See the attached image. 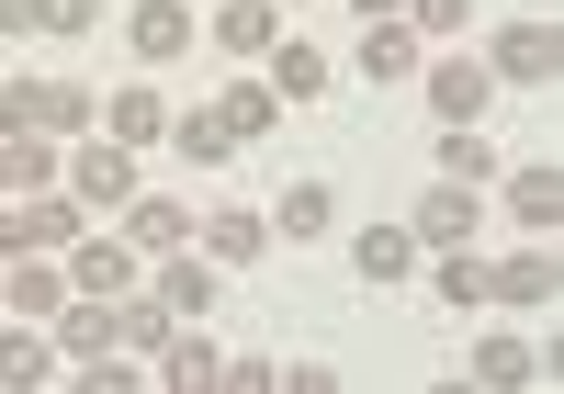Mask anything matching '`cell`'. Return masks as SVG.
I'll return each instance as SVG.
<instances>
[{"label": "cell", "mask_w": 564, "mask_h": 394, "mask_svg": "<svg viewBox=\"0 0 564 394\" xmlns=\"http://www.w3.org/2000/svg\"><path fill=\"white\" fill-rule=\"evenodd\" d=\"M350 12H361V23H395V12H406V0H350Z\"/></svg>", "instance_id": "obj_33"}, {"label": "cell", "mask_w": 564, "mask_h": 394, "mask_svg": "<svg viewBox=\"0 0 564 394\" xmlns=\"http://www.w3.org/2000/svg\"><path fill=\"white\" fill-rule=\"evenodd\" d=\"M181 237H193V215H181L170 191H135V204H124V249L135 260H181Z\"/></svg>", "instance_id": "obj_4"}, {"label": "cell", "mask_w": 564, "mask_h": 394, "mask_svg": "<svg viewBox=\"0 0 564 394\" xmlns=\"http://www.w3.org/2000/svg\"><path fill=\"white\" fill-rule=\"evenodd\" d=\"M124 45H135V57H181V45H193V12H181V0H135V23H124Z\"/></svg>", "instance_id": "obj_7"}, {"label": "cell", "mask_w": 564, "mask_h": 394, "mask_svg": "<svg viewBox=\"0 0 564 394\" xmlns=\"http://www.w3.org/2000/svg\"><path fill=\"white\" fill-rule=\"evenodd\" d=\"M90 0H0V34H79Z\"/></svg>", "instance_id": "obj_13"}, {"label": "cell", "mask_w": 564, "mask_h": 394, "mask_svg": "<svg viewBox=\"0 0 564 394\" xmlns=\"http://www.w3.org/2000/svg\"><path fill=\"white\" fill-rule=\"evenodd\" d=\"M361 68H372V79H406V68H417V23H372V34H361Z\"/></svg>", "instance_id": "obj_16"}, {"label": "cell", "mask_w": 564, "mask_h": 394, "mask_svg": "<svg viewBox=\"0 0 564 394\" xmlns=\"http://www.w3.org/2000/svg\"><path fill=\"white\" fill-rule=\"evenodd\" d=\"M553 282H564V271H553V249H520V260H497V271H486L497 305H553Z\"/></svg>", "instance_id": "obj_8"}, {"label": "cell", "mask_w": 564, "mask_h": 394, "mask_svg": "<svg viewBox=\"0 0 564 394\" xmlns=\"http://www.w3.org/2000/svg\"><path fill=\"white\" fill-rule=\"evenodd\" d=\"M406 260H417V237H406V226H361V282H395Z\"/></svg>", "instance_id": "obj_20"}, {"label": "cell", "mask_w": 564, "mask_h": 394, "mask_svg": "<svg viewBox=\"0 0 564 394\" xmlns=\"http://www.w3.org/2000/svg\"><path fill=\"white\" fill-rule=\"evenodd\" d=\"M45 372H57L45 338H0V383H45Z\"/></svg>", "instance_id": "obj_23"}, {"label": "cell", "mask_w": 564, "mask_h": 394, "mask_svg": "<svg viewBox=\"0 0 564 394\" xmlns=\"http://www.w3.org/2000/svg\"><path fill=\"white\" fill-rule=\"evenodd\" d=\"M68 124H90V90H68V79H12L0 90V135H68Z\"/></svg>", "instance_id": "obj_1"}, {"label": "cell", "mask_w": 564, "mask_h": 394, "mask_svg": "<svg viewBox=\"0 0 564 394\" xmlns=\"http://www.w3.org/2000/svg\"><path fill=\"white\" fill-rule=\"evenodd\" d=\"M271 226H282V237H327V226H339V204H327V180H294Z\"/></svg>", "instance_id": "obj_17"}, {"label": "cell", "mask_w": 564, "mask_h": 394, "mask_svg": "<svg viewBox=\"0 0 564 394\" xmlns=\"http://www.w3.org/2000/svg\"><path fill=\"white\" fill-rule=\"evenodd\" d=\"M215 372H226V350H204V338H181V327L159 338V383H170V394H193V383H215Z\"/></svg>", "instance_id": "obj_12"}, {"label": "cell", "mask_w": 564, "mask_h": 394, "mask_svg": "<svg viewBox=\"0 0 564 394\" xmlns=\"http://www.w3.org/2000/svg\"><path fill=\"white\" fill-rule=\"evenodd\" d=\"M68 204H79V215H102V204H135V158H124V146H90V158L68 169Z\"/></svg>", "instance_id": "obj_5"}, {"label": "cell", "mask_w": 564, "mask_h": 394, "mask_svg": "<svg viewBox=\"0 0 564 394\" xmlns=\"http://www.w3.org/2000/svg\"><path fill=\"white\" fill-rule=\"evenodd\" d=\"M215 113H226V135H238V146H249V135L271 124V90H226V102H215Z\"/></svg>", "instance_id": "obj_27"}, {"label": "cell", "mask_w": 564, "mask_h": 394, "mask_svg": "<svg viewBox=\"0 0 564 394\" xmlns=\"http://www.w3.org/2000/svg\"><path fill=\"white\" fill-rule=\"evenodd\" d=\"M486 102H497V79H486V68H463V57L430 68V113H441V124H475Z\"/></svg>", "instance_id": "obj_6"}, {"label": "cell", "mask_w": 564, "mask_h": 394, "mask_svg": "<svg viewBox=\"0 0 564 394\" xmlns=\"http://www.w3.org/2000/svg\"><path fill=\"white\" fill-rule=\"evenodd\" d=\"M475 383H531V350H520V338H486V350H475Z\"/></svg>", "instance_id": "obj_26"}, {"label": "cell", "mask_w": 564, "mask_h": 394, "mask_svg": "<svg viewBox=\"0 0 564 394\" xmlns=\"http://www.w3.org/2000/svg\"><path fill=\"white\" fill-rule=\"evenodd\" d=\"M204 249H215V260H260V249H271V226H260L249 204H226V215L204 226Z\"/></svg>", "instance_id": "obj_15"}, {"label": "cell", "mask_w": 564, "mask_h": 394, "mask_svg": "<svg viewBox=\"0 0 564 394\" xmlns=\"http://www.w3.org/2000/svg\"><path fill=\"white\" fill-rule=\"evenodd\" d=\"M406 12H417V34H452L463 12H475V0H406Z\"/></svg>", "instance_id": "obj_32"}, {"label": "cell", "mask_w": 564, "mask_h": 394, "mask_svg": "<svg viewBox=\"0 0 564 394\" xmlns=\"http://www.w3.org/2000/svg\"><path fill=\"white\" fill-rule=\"evenodd\" d=\"M441 180H486V146L463 135V124H452V146H441Z\"/></svg>", "instance_id": "obj_31"}, {"label": "cell", "mask_w": 564, "mask_h": 394, "mask_svg": "<svg viewBox=\"0 0 564 394\" xmlns=\"http://www.w3.org/2000/svg\"><path fill=\"white\" fill-rule=\"evenodd\" d=\"M430 282H441V305H475V293H486V271L463 260V249H441V271H430Z\"/></svg>", "instance_id": "obj_28"}, {"label": "cell", "mask_w": 564, "mask_h": 394, "mask_svg": "<svg viewBox=\"0 0 564 394\" xmlns=\"http://www.w3.org/2000/svg\"><path fill=\"white\" fill-rule=\"evenodd\" d=\"M204 293H215L204 271H159V305H170V316H204Z\"/></svg>", "instance_id": "obj_30"}, {"label": "cell", "mask_w": 564, "mask_h": 394, "mask_svg": "<svg viewBox=\"0 0 564 394\" xmlns=\"http://www.w3.org/2000/svg\"><path fill=\"white\" fill-rule=\"evenodd\" d=\"M12 305H23V316H57V305H68V271H12Z\"/></svg>", "instance_id": "obj_25"}, {"label": "cell", "mask_w": 564, "mask_h": 394, "mask_svg": "<svg viewBox=\"0 0 564 394\" xmlns=\"http://www.w3.org/2000/svg\"><path fill=\"white\" fill-rule=\"evenodd\" d=\"M148 135H170V102L159 90H113V146H148Z\"/></svg>", "instance_id": "obj_18"}, {"label": "cell", "mask_w": 564, "mask_h": 394, "mask_svg": "<svg viewBox=\"0 0 564 394\" xmlns=\"http://www.w3.org/2000/svg\"><path fill=\"white\" fill-rule=\"evenodd\" d=\"M226 146H238V135H226V113H181V158H204V169H215Z\"/></svg>", "instance_id": "obj_24"}, {"label": "cell", "mask_w": 564, "mask_h": 394, "mask_svg": "<svg viewBox=\"0 0 564 394\" xmlns=\"http://www.w3.org/2000/svg\"><path fill=\"white\" fill-rule=\"evenodd\" d=\"M113 350V305H102V293H79V305L57 316V361H102Z\"/></svg>", "instance_id": "obj_10"}, {"label": "cell", "mask_w": 564, "mask_h": 394, "mask_svg": "<svg viewBox=\"0 0 564 394\" xmlns=\"http://www.w3.org/2000/svg\"><path fill=\"white\" fill-rule=\"evenodd\" d=\"M271 79H282V102H316V90H327V57H316V45H282Z\"/></svg>", "instance_id": "obj_22"}, {"label": "cell", "mask_w": 564, "mask_h": 394, "mask_svg": "<svg viewBox=\"0 0 564 394\" xmlns=\"http://www.w3.org/2000/svg\"><path fill=\"white\" fill-rule=\"evenodd\" d=\"M124 271H135V249H79V260H68V282H79V293H102V305L124 293Z\"/></svg>", "instance_id": "obj_21"}, {"label": "cell", "mask_w": 564, "mask_h": 394, "mask_svg": "<svg viewBox=\"0 0 564 394\" xmlns=\"http://www.w3.org/2000/svg\"><path fill=\"white\" fill-rule=\"evenodd\" d=\"M406 237H430V249H463V237H475V191H463V180H441L430 204H417V226H406Z\"/></svg>", "instance_id": "obj_9"}, {"label": "cell", "mask_w": 564, "mask_h": 394, "mask_svg": "<svg viewBox=\"0 0 564 394\" xmlns=\"http://www.w3.org/2000/svg\"><path fill=\"white\" fill-rule=\"evenodd\" d=\"M113 338H124V350H159V338H170V305H124Z\"/></svg>", "instance_id": "obj_29"}, {"label": "cell", "mask_w": 564, "mask_h": 394, "mask_svg": "<svg viewBox=\"0 0 564 394\" xmlns=\"http://www.w3.org/2000/svg\"><path fill=\"white\" fill-rule=\"evenodd\" d=\"M34 180H57V169H45V135H0V204L34 191Z\"/></svg>", "instance_id": "obj_19"}, {"label": "cell", "mask_w": 564, "mask_h": 394, "mask_svg": "<svg viewBox=\"0 0 564 394\" xmlns=\"http://www.w3.org/2000/svg\"><path fill=\"white\" fill-rule=\"evenodd\" d=\"M68 226H79V204H68V191H12V204H0V260L68 249Z\"/></svg>", "instance_id": "obj_2"}, {"label": "cell", "mask_w": 564, "mask_h": 394, "mask_svg": "<svg viewBox=\"0 0 564 394\" xmlns=\"http://www.w3.org/2000/svg\"><path fill=\"white\" fill-rule=\"evenodd\" d=\"M215 45H226V57H260V45H271V0H226V12H215Z\"/></svg>", "instance_id": "obj_14"}, {"label": "cell", "mask_w": 564, "mask_h": 394, "mask_svg": "<svg viewBox=\"0 0 564 394\" xmlns=\"http://www.w3.org/2000/svg\"><path fill=\"white\" fill-rule=\"evenodd\" d=\"M553 68H564V34H553V23H508V34H497V68H486V79L531 90V79H553Z\"/></svg>", "instance_id": "obj_3"}, {"label": "cell", "mask_w": 564, "mask_h": 394, "mask_svg": "<svg viewBox=\"0 0 564 394\" xmlns=\"http://www.w3.org/2000/svg\"><path fill=\"white\" fill-rule=\"evenodd\" d=\"M508 215H520L531 237H553V215H564V169L542 158V169H520V180H508Z\"/></svg>", "instance_id": "obj_11"}]
</instances>
